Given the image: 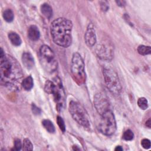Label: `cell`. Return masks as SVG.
<instances>
[{
    "mask_svg": "<svg viewBox=\"0 0 151 151\" xmlns=\"http://www.w3.org/2000/svg\"><path fill=\"white\" fill-rule=\"evenodd\" d=\"M22 68L18 61L12 56L5 54L1 48L0 77L1 83L5 85H12L22 77Z\"/></svg>",
    "mask_w": 151,
    "mask_h": 151,
    "instance_id": "6da1fadb",
    "label": "cell"
},
{
    "mask_svg": "<svg viewBox=\"0 0 151 151\" xmlns=\"http://www.w3.org/2000/svg\"><path fill=\"white\" fill-rule=\"evenodd\" d=\"M72 22L63 17L57 18L51 24V34L53 41L60 47H69L72 42Z\"/></svg>",
    "mask_w": 151,
    "mask_h": 151,
    "instance_id": "7a4b0ae2",
    "label": "cell"
},
{
    "mask_svg": "<svg viewBox=\"0 0 151 151\" xmlns=\"http://www.w3.org/2000/svg\"><path fill=\"white\" fill-rule=\"evenodd\" d=\"M44 90L48 94H52L57 110L61 111L65 106V97L60 78L55 77L52 80H47L44 86Z\"/></svg>",
    "mask_w": 151,
    "mask_h": 151,
    "instance_id": "3957f363",
    "label": "cell"
},
{
    "mask_svg": "<svg viewBox=\"0 0 151 151\" xmlns=\"http://www.w3.org/2000/svg\"><path fill=\"white\" fill-rule=\"evenodd\" d=\"M39 59L42 67L47 72L52 73L57 68V60L53 51L47 45H42L39 50Z\"/></svg>",
    "mask_w": 151,
    "mask_h": 151,
    "instance_id": "277c9868",
    "label": "cell"
},
{
    "mask_svg": "<svg viewBox=\"0 0 151 151\" xmlns=\"http://www.w3.org/2000/svg\"><path fill=\"white\" fill-rule=\"evenodd\" d=\"M71 71L72 76L78 84H83L86 81V73L83 60L78 52L73 54L71 60Z\"/></svg>",
    "mask_w": 151,
    "mask_h": 151,
    "instance_id": "5b68a950",
    "label": "cell"
},
{
    "mask_svg": "<svg viewBox=\"0 0 151 151\" xmlns=\"http://www.w3.org/2000/svg\"><path fill=\"white\" fill-rule=\"evenodd\" d=\"M98 129L106 136H111L116 132V122L114 114L110 110L101 115Z\"/></svg>",
    "mask_w": 151,
    "mask_h": 151,
    "instance_id": "8992f818",
    "label": "cell"
},
{
    "mask_svg": "<svg viewBox=\"0 0 151 151\" xmlns=\"http://www.w3.org/2000/svg\"><path fill=\"white\" fill-rule=\"evenodd\" d=\"M103 77L106 87L114 95H119L122 91V86L117 73L111 68L103 69Z\"/></svg>",
    "mask_w": 151,
    "mask_h": 151,
    "instance_id": "52a82bcc",
    "label": "cell"
},
{
    "mask_svg": "<svg viewBox=\"0 0 151 151\" xmlns=\"http://www.w3.org/2000/svg\"><path fill=\"white\" fill-rule=\"evenodd\" d=\"M69 111L73 119L79 124L86 128L90 127L87 114L84 108L80 103L75 101H70L69 104Z\"/></svg>",
    "mask_w": 151,
    "mask_h": 151,
    "instance_id": "ba28073f",
    "label": "cell"
},
{
    "mask_svg": "<svg viewBox=\"0 0 151 151\" xmlns=\"http://www.w3.org/2000/svg\"><path fill=\"white\" fill-rule=\"evenodd\" d=\"M95 52L99 58L103 60L110 61L113 57V48L108 41L99 42L95 48Z\"/></svg>",
    "mask_w": 151,
    "mask_h": 151,
    "instance_id": "9c48e42d",
    "label": "cell"
},
{
    "mask_svg": "<svg viewBox=\"0 0 151 151\" xmlns=\"http://www.w3.org/2000/svg\"><path fill=\"white\" fill-rule=\"evenodd\" d=\"M94 105L97 111L103 114L110 110V104L107 96L101 93H98L94 96Z\"/></svg>",
    "mask_w": 151,
    "mask_h": 151,
    "instance_id": "30bf717a",
    "label": "cell"
},
{
    "mask_svg": "<svg viewBox=\"0 0 151 151\" xmlns=\"http://www.w3.org/2000/svg\"><path fill=\"white\" fill-rule=\"evenodd\" d=\"M84 40L86 44L88 47H93L96 43V34L94 26L92 23H90L87 28Z\"/></svg>",
    "mask_w": 151,
    "mask_h": 151,
    "instance_id": "8fae6325",
    "label": "cell"
},
{
    "mask_svg": "<svg viewBox=\"0 0 151 151\" xmlns=\"http://www.w3.org/2000/svg\"><path fill=\"white\" fill-rule=\"evenodd\" d=\"M22 61L24 67L27 69H31L34 65V60L32 55L28 52H25L22 55Z\"/></svg>",
    "mask_w": 151,
    "mask_h": 151,
    "instance_id": "7c38bea8",
    "label": "cell"
},
{
    "mask_svg": "<svg viewBox=\"0 0 151 151\" xmlns=\"http://www.w3.org/2000/svg\"><path fill=\"white\" fill-rule=\"evenodd\" d=\"M40 37V32L38 27L34 25H31L28 29V37L31 41H37Z\"/></svg>",
    "mask_w": 151,
    "mask_h": 151,
    "instance_id": "4fadbf2b",
    "label": "cell"
},
{
    "mask_svg": "<svg viewBox=\"0 0 151 151\" xmlns=\"http://www.w3.org/2000/svg\"><path fill=\"white\" fill-rule=\"evenodd\" d=\"M40 9L42 15L47 18L50 19L52 17V9L49 4L47 3L42 4Z\"/></svg>",
    "mask_w": 151,
    "mask_h": 151,
    "instance_id": "5bb4252c",
    "label": "cell"
},
{
    "mask_svg": "<svg viewBox=\"0 0 151 151\" xmlns=\"http://www.w3.org/2000/svg\"><path fill=\"white\" fill-rule=\"evenodd\" d=\"M8 38L11 44L15 46H19L21 44L22 41L19 35L14 32H11L8 34Z\"/></svg>",
    "mask_w": 151,
    "mask_h": 151,
    "instance_id": "9a60e30c",
    "label": "cell"
},
{
    "mask_svg": "<svg viewBox=\"0 0 151 151\" xmlns=\"http://www.w3.org/2000/svg\"><path fill=\"white\" fill-rule=\"evenodd\" d=\"M21 85L23 88L25 90H30L34 85L33 78L31 76L25 78L21 82Z\"/></svg>",
    "mask_w": 151,
    "mask_h": 151,
    "instance_id": "2e32d148",
    "label": "cell"
},
{
    "mask_svg": "<svg viewBox=\"0 0 151 151\" xmlns=\"http://www.w3.org/2000/svg\"><path fill=\"white\" fill-rule=\"evenodd\" d=\"M42 124L44 127L50 133H54L55 132V127L52 123L48 119H44L42 121Z\"/></svg>",
    "mask_w": 151,
    "mask_h": 151,
    "instance_id": "e0dca14e",
    "label": "cell"
},
{
    "mask_svg": "<svg viewBox=\"0 0 151 151\" xmlns=\"http://www.w3.org/2000/svg\"><path fill=\"white\" fill-rule=\"evenodd\" d=\"M2 16L4 19L8 22H11L13 21L14 15L11 9H6L3 11Z\"/></svg>",
    "mask_w": 151,
    "mask_h": 151,
    "instance_id": "ac0fdd59",
    "label": "cell"
},
{
    "mask_svg": "<svg viewBox=\"0 0 151 151\" xmlns=\"http://www.w3.org/2000/svg\"><path fill=\"white\" fill-rule=\"evenodd\" d=\"M138 52L143 55L150 54L151 52V49L150 46H146L144 45H140L137 48Z\"/></svg>",
    "mask_w": 151,
    "mask_h": 151,
    "instance_id": "d6986e66",
    "label": "cell"
},
{
    "mask_svg": "<svg viewBox=\"0 0 151 151\" xmlns=\"http://www.w3.org/2000/svg\"><path fill=\"white\" fill-rule=\"evenodd\" d=\"M137 104L142 110H146L148 107L147 100L145 97H140L137 100Z\"/></svg>",
    "mask_w": 151,
    "mask_h": 151,
    "instance_id": "ffe728a7",
    "label": "cell"
},
{
    "mask_svg": "<svg viewBox=\"0 0 151 151\" xmlns=\"http://www.w3.org/2000/svg\"><path fill=\"white\" fill-rule=\"evenodd\" d=\"M23 150H32L33 149V146L29 139L26 138L23 141Z\"/></svg>",
    "mask_w": 151,
    "mask_h": 151,
    "instance_id": "44dd1931",
    "label": "cell"
},
{
    "mask_svg": "<svg viewBox=\"0 0 151 151\" xmlns=\"http://www.w3.org/2000/svg\"><path fill=\"white\" fill-rule=\"evenodd\" d=\"M123 138L126 141L132 140L134 138V133L131 130L128 129L124 132L123 135Z\"/></svg>",
    "mask_w": 151,
    "mask_h": 151,
    "instance_id": "7402d4cb",
    "label": "cell"
},
{
    "mask_svg": "<svg viewBox=\"0 0 151 151\" xmlns=\"http://www.w3.org/2000/svg\"><path fill=\"white\" fill-rule=\"evenodd\" d=\"M57 124L60 129V130L64 132H65V123H64V122L63 120V119H62L61 117L58 116L57 117Z\"/></svg>",
    "mask_w": 151,
    "mask_h": 151,
    "instance_id": "603a6c76",
    "label": "cell"
},
{
    "mask_svg": "<svg viewBox=\"0 0 151 151\" xmlns=\"http://www.w3.org/2000/svg\"><path fill=\"white\" fill-rule=\"evenodd\" d=\"M141 145L145 149H149L150 147V142L147 139H143L141 140Z\"/></svg>",
    "mask_w": 151,
    "mask_h": 151,
    "instance_id": "cb8c5ba5",
    "label": "cell"
},
{
    "mask_svg": "<svg viewBox=\"0 0 151 151\" xmlns=\"http://www.w3.org/2000/svg\"><path fill=\"white\" fill-rule=\"evenodd\" d=\"M100 6H101V9L102 11H106L108 10L109 9V4L107 3V1H100Z\"/></svg>",
    "mask_w": 151,
    "mask_h": 151,
    "instance_id": "d4e9b609",
    "label": "cell"
},
{
    "mask_svg": "<svg viewBox=\"0 0 151 151\" xmlns=\"http://www.w3.org/2000/svg\"><path fill=\"white\" fill-rule=\"evenodd\" d=\"M22 147L21 142L19 139H16L14 142V150H21Z\"/></svg>",
    "mask_w": 151,
    "mask_h": 151,
    "instance_id": "484cf974",
    "label": "cell"
},
{
    "mask_svg": "<svg viewBox=\"0 0 151 151\" xmlns=\"http://www.w3.org/2000/svg\"><path fill=\"white\" fill-rule=\"evenodd\" d=\"M32 113L35 115H39L41 114V110L37 107L34 104H32Z\"/></svg>",
    "mask_w": 151,
    "mask_h": 151,
    "instance_id": "4316f807",
    "label": "cell"
},
{
    "mask_svg": "<svg viewBox=\"0 0 151 151\" xmlns=\"http://www.w3.org/2000/svg\"><path fill=\"white\" fill-rule=\"evenodd\" d=\"M116 2L117 4V5L119 6H124L125 5V3H126V2L124 1H116Z\"/></svg>",
    "mask_w": 151,
    "mask_h": 151,
    "instance_id": "83f0119b",
    "label": "cell"
},
{
    "mask_svg": "<svg viewBox=\"0 0 151 151\" xmlns=\"http://www.w3.org/2000/svg\"><path fill=\"white\" fill-rule=\"evenodd\" d=\"M150 119H149L147 121H146V126L148 127V128H150Z\"/></svg>",
    "mask_w": 151,
    "mask_h": 151,
    "instance_id": "f1b7e54d",
    "label": "cell"
},
{
    "mask_svg": "<svg viewBox=\"0 0 151 151\" xmlns=\"http://www.w3.org/2000/svg\"><path fill=\"white\" fill-rule=\"evenodd\" d=\"M115 150H116V151H122V150H123V148L120 146H116V147L115 148V149H114Z\"/></svg>",
    "mask_w": 151,
    "mask_h": 151,
    "instance_id": "f546056e",
    "label": "cell"
}]
</instances>
